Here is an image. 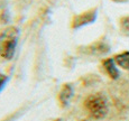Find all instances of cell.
<instances>
[{"label": "cell", "instance_id": "cell-3", "mask_svg": "<svg viewBox=\"0 0 129 121\" xmlns=\"http://www.w3.org/2000/svg\"><path fill=\"white\" fill-rule=\"evenodd\" d=\"M95 18V12L94 11H86L83 12L82 15H79L73 19V28H78L85 24L92 23Z\"/></svg>", "mask_w": 129, "mask_h": 121}, {"label": "cell", "instance_id": "cell-4", "mask_svg": "<svg viewBox=\"0 0 129 121\" xmlns=\"http://www.w3.org/2000/svg\"><path fill=\"white\" fill-rule=\"evenodd\" d=\"M103 67H105L106 72L108 73V75L110 76L111 78H117L119 76V72L116 67V64H115V61L112 58H108L103 62Z\"/></svg>", "mask_w": 129, "mask_h": 121}, {"label": "cell", "instance_id": "cell-6", "mask_svg": "<svg viewBox=\"0 0 129 121\" xmlns=\"http://www.w3.org/2000/svg\"><path fill=\"white\" fill-rule=\"evenodd\" d=\"M115 62L121 68H123V70H129V52L118 54L115 57Z\"/></svg>", "mask_w": 129, "mask_h": 121}, {"label": "cell", "instance_id": "cell-2", "mask_svg": "<svg viewBox=\"0 0 129 121\" xmlns=\"http://www.w3.org/2000/svg\"><path fill=\"white\" fill-rule=\"evenodd\" d=\"M84 105L94 119H102L106 117L107 112H108L107 99L99 93H95V94H92L89 98H86Z\"/></svg>", "mask_w": 129, "mask_h": 121}, {"label": "cell", "instance_id": "cell-5", "mask_svg": "<svg viewBox=\"0 0 129 121\" xmlns=\"http://www.w3.org/2000/svg\"><path fill=\"white\" fill-rule=\"evenodd\" d=\"M72 94H73V89H72V86L69 84L64 85L63 89L61 90V92H59V101L62 102V104L63 105L68 104V102L72 98Z\"/></svg>", "mask_w": 129, "mask_h": 121}, {"label": "cell", "instance_id": "cell-7", "mask_svg": "<svg viewBox=\"0 0 129 121\" xmlns=\"http://www.w3.org/2000/svg\"><path fill=\"white\" fill-rule=\"evenodd\" d=\"M121 24V28L123 29V30H127L129 31V17H125V18L121 19L120 21Z\"/></svg>", "mask_w": 129, "mask_h": 121}, {"label": "cell", "instance_id": "cell-8", "mask_svg": "<svg viewBox=\"0 0 129 121\" xmlns=\"http://www.w3.org/2000/svg\"><path fill=\"white\" fill-rule=\"evenodd\" d=\"M6 82H7V76L4 75V74H0V91H1V89L4 88V85Z\"/></svg>", "mask_w": 129, "mask_h": 121}, {"label": "cell", "instance_id": "cell-1", "mask_svg": "<svg viewBox=\"0 0 129 121\" xmlns=\"http://www.w3.org/2000/svg\"><path fill=\"white\" fill-rule=\"evenodd\" d=\"M18 39V30L15 27H8L0 31V57L11 60L14 57Z\"/></svg>", "mask_w": 129, "mask_h": 121}]
</instances>
